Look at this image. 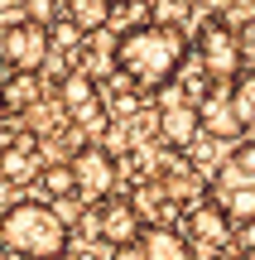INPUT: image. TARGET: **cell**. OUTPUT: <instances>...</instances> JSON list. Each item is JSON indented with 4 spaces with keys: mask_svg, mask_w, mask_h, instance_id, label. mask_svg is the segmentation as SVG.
I'll list each match as a JSON object with an SVG mask.
<instances>
[{
    "mask_svg": "<svg viewBox=\"0 0 255 260\" xmlns=\"http://www.w3.org/2000/svg\"><path fill=\"white\" fill-rule=\"evenodd\" d=\"M188 63V34L178 24H130L116 44V73L135 87V92H164L173 87L178 68Z\"/></svg>",
    "mask_w": 255,
    "mask_h": 260,
    "instance_id": "1",
    "label": "cell"
},
{
    "mask_svg": "<svg viewBox=\"0 0 255 260\" xmlns=\"http://www.w3.org/2000/svg\"><path fill=\"white\" fill-rule=\"evenodd\" d=\"M0 241H5V251L19 255V260H53V255L67 251L72 232H67V222L48 203L24 198V203H15V207L0 212Z\"/></svg>",
    "mask_w": 255,
    "mask_h": 260,
    "instance_id": "2",
    "label": "cell"
},
{
    "mask_svg": "<svg viewBox=\"0 0 255 260\" xmlns=\"http://www.w3.org/2000/svg\"><path fill=\"white\" fill-rule=\"evenodd\" d=\"M212 203L227 212L231 226L255 217V140H241L222 159V169L212 174Z\"/></svg>",
    "mask_w": 255,
    "mask_h": 260,
    "instance_id": "3",
    "label": "cell"
},
{
    "mask_svg": "<svg viewBox=\"0 0 255 260\" xmlns=\"http://www.w3.org/2000/svg\"><path fill=\"white\" fill-rule=\"evenodd\" d=\"M188 53L212 87H236L241 77V34L222 19H202L198 34H188Z\"/></svg>",
    "mask_w": 255,
    "mask_h": 260,
    "instance_id": "4",
    "label": "cell"
},
{
    "mask_svg": "<svg viewBox=\"0 0 255 260\" xmlns=\"http://www.w3.org/2000/svg\"><path fill=\"white\" fill-rule=\"evenodd\" d=\"M173 232L188 241V251H193V255H227L231 246H236V226L227 222V212H222L212 198H202V203L183 207Z\"/></svg>",
    "mask_w": 255,
    "mask_h": 260,
    "instance_id": "5",
    "label": "cell"
},
{
    "mask_svg": "<svg viewBox=\"0 0 255 260\" xmlns=\"http://www.w3.org/2000/svg\"><path fill=\"white\" fill-rule=\"evenodd\" d=\"M72 183H77V193H87L92 203H106V198H116V183H121V164H116V154L111 149H101V145H82V149H72Z\"/></svg>",
    "mask_w": 255,
    "mask_h": 260,
    "instance_id": "6",
    "label": "cell"
},
{
    "mask_svg": "<svg viewBox=\"0 0 255 260\" xmlns=\"http://www.w3.org/2000/svg\"><path fill=\"white\" fill-rule=\"evenodd\" d=\"M53 92H58L63 111L72 116L77 125H87V130H106V102H101V87H96V77L87 73V68H72L63 82H53Z\"/></svg>",
    "mask_w": 255,
    "mask_h": 260,
    "instance_id": "7",
    "label": "cell"
},
{
    "mask_svg": "<svg viewBox=\"0 0 255 260\" xmlns=\"http://www.w3.org/2000/svg\"><path fill=\"white\" fill-rule=\"evenodd\" d=\"M44 58H48V34L39 24L19 19V24L0 29V63H5V73H39Z\"/></svg>",
    "mask_w": 255,
    "mask_h": 260,
    "instance_id": "8",
    "label": "cell"
},
{
    "mask_svg": "<svg viewBox=\"0 0 255 260\" xmlns=\"http://www.w3.org/2000/svg\"><path fill=\"white\" fill-rule=\"evenodd\" d=\"M96 207V241H106V246H116V251H130L135 241H140V217L130 212V203H125L121 193L116 198H106V203H92Z\"/></svg>",
    "mask_w": 255,
    "mask_h": 260,
    "instance_id": "9",
    "label": "cell"
},
{
    "mask_svg": "<svg viewBox=\"0 0 255 260\" xmlns=\"http://www.w3.org/2000/svg\"><path fill=\"white\" fill-rule=\"evenodd\" d=\"M193 111H198V130L212 135V140H241V135H246L236 106H231V87H212Z\"/></svg>",
    "mask_w": 255,
    "mask_h": 260,
    "instance_id": "10",
    "label": "cell"
},
{
    "mask_svg": "<svg viewBox=\"0 0 255 260\" xmlns=\"http://www.w3.org/2000/svg\"><path fill=\"white\" fill-rule=\"evenodd\" d=\"M159 96H164V111H154V116H159V135L169 140L173 149H193L198 135H202V130H198V111H193L173 87H164Z\"/></svg>",
    "mask_w": 255,
    "mask_h": 260,
    "instance_id": "11",
    "label": "cell"
},
{
    "mask_svg": "<svg viewBox=\"0 0 255 260\" xmlns=\"http://www.w3.org/2000/svg\"><path fill=\"white\" fill-rule=\"evenodd\" d=\"M125 203H130L135 217H140V226H173V217H178V207L159 193V183H135Z\"/></svg>",
    "mask_w": 255,
    "mask_h": 260,
    "instance_id": "12",
    "label": "cell"
},
{
    "mask_svg": "<svg viewBox=\"0 0 255 260\" xmlns=\"http://www.w3.org/2000/svg\"><path fill=\"white\" fill-rule=\"evenodd\" d=\"M135 251H140V260H198L173 226H144L140 241H135Z\"/></svg>",
    "mask_w": 255,
    "mask_h": 260,
    "instance_id": "13",
    "label": "cell"
},
{
    "mask_svg": "<svg viewBox=\"0 0 255 260\" xmlns=\"http://www.w3.org/2000/svg\"><path fill=\"white\" fill-rule=\"evenodd\" d=\"M44 96L39 73H0V111H29Z\"/></svg>",
    "mask_w": 255,
    "mask_h": 260,
    "instance_id": "14",
    "label": "cell"
},
{
    "mask_svg": "<svg viewBox=\"0 0 255 260\" xmlns=\"http://www.w3.org/2000/svg\"><path fill=\"white\" fill-rule=\"evenodd\" d=\"M63 19L87 39V34H96V29L111 24V5H106V0H72V5L63 10Z\"/></svg>",
    "mask_w": 255,
    "mask_h": 260,
    "instance_id": "15",
    "label": "cell"
},
{
    "mask_svg": "<svg viewBox=\"0 0 255 260\" xmlns=\"http://www.w3.org/2000/svg\"><path fill=\"white\" fill-rule=\"evenodd\" d=\"M29 174H34V135H24L19 145H10L5 154H0V178H10V183H24Z\"/></svg>",
    "mask_w": 255,
    "mask_h": 260,
    "instance_id": "16",
    "label": "cell"
},
{
    "mask_svg": "<svg viewBox=\"0 0 255 260\" xmlns=\"http://www.w3.org/2000/svg\"><path fill=\"white\" fill-rule=\"evenodd\" d=\"M39 188H44L53 203L77 198V183H72V169H67V164H44V169H39Z\"/></svg>",
    "mask_w": 255,
    "mask_h": 260,
    "instance_id": "17",
    "label": "cell"
},
{
    "mask_svg": "<svg viewBox=\"0 0 255 260\" xmlns=\"http://www.w3.org/2000/svg\"><path fill=\"white\" fill-rule=\"evenodd\" d=\"M231 106H236V116H241V125H255V73H241L236 77V87H231Z\"/></svg>",
    "mask_w": 255,
    "mask_h": 260,
    "instance_id": "18",
    "label": "cell"
},
{
    "mask_svg": "<svg viewBox=\"0 0 255 260\" xmlns=\"http://www.w3.org/2000/svg\"><path fill=\"white\" fill-rule=\"evenodd\" d=\"M236 246H241V255H250V260H255V217L236 226Z\"/></svg>",
    "mask_w": 255,
    "mask_h": 260,
    "instance_id": "19",
    "label": "cell"
},
{
    "mask_svg": "<svg viewBox=\"0 0 255 260\" xmlns=\"http://www.w3.org/2000/svg\"><path fill=\"white\" fill-rule=\"evenodd\" d=\"M77 241H96V207H87L77 222Z\"/></svg>",
    "mask_w": 255,
    "mask_h": 260,
    "instance_id": "20",
    "label": "cell"
},
{
    "mask_svg": "<svg viewBox=\"0 0 255 260\" xmlns=\"http://www.w3.org/2000/svg\"><path fill=\"white\" fill-rule=\"evenodd\" d=\"M116 260H140V251H135V246H130V251H121V255H116Z\"/></svg>",
    "mask_w": 255,
    "mask_h": 260,
    "instance_id": "21",
    "label": "cell"
},
{
    "mask_svg": "<svg viewBox=\"0 0 255 260\" xmlns=\"http://www.w3.org/2000/svg\"><path fill=\"white\" fill-rule=\"evenodd\" d=\"M53 260H82V255H72V251H63V255H53Z\"/></svg>",
    "mask_w": 255,
    "mask_h": 260,
    "instance_id": "22",
    "label": "cell"
}]
</instances>
